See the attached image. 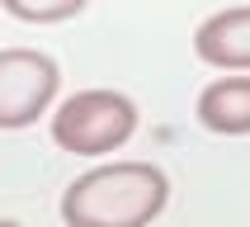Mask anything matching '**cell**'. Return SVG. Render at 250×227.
Returning <instances> with one entry per match:
<instances>
[{"instance_id":"1","label":"cell","mask_w":250,"mask_h":227,"mask_svg":"<svg viewBox=\"0 0 250 227\" xmlns=\"http://www.w3.org/2000/svg\"><path fill=\"white\" fill-rule=\"evenodd\" d=\"M170 199L166 170L151 161H113L76 175L62 194L66 227H151Z\"/></svg>"},{"instance_id":"2","label":"cell","mask_w":250,"mask_h":227,"mask_svg":"<svg viewBox=\"0 0 250 227\" xmlns=\"http://www.w3.org/2000/svg\"><path fill=\"white\" fill-rule=\"evenodd\" d=\"M137 133V104L118 90H81L52 114V142L76 156L118 152Z\"/></svg>"},{"instance_id":"3","label":"cell","mask_w":250,"mask_h":227,"mask_svg":"<svg viewBox=\"0 0 250 227\" xmlns=\"http://www.w3.org/2000/svg\"><path fill=\"white\" fill-rule=\"evenodd\" d=\"M62 71L47 52L33 47H5L0 52V133L38 123V114L52 109Z\"/></svg>"},{"instance_id":"4","label":"cell","mask_w":250,"mask_h":227,"mask_svg":"<svg viewBox=\"0 0 250 227\" xmlns=\"http://www.w3.org/2000/svg\"><path fill=\"white\" fill-rule=\"evenodd\" d=\"M194 52L217 71H250V5L208 14L194 33Z\"/></svg>"},{"instance_id":"5","label":"cell","mask_w":250,"mask_h":227,"mask_svg":"<svg viewBox=\"0 0 250 227\" xmlns=\"http://www.w3.org/2000/svg\"><path fill=\"white\" fill-rule=\"evenodd\" d=\"M198 123L217 137H246L250 133V76H222V81L203 85Z\"/></svg>"},{"instance_id":"6","label":"cell","mask_w":250,"mask_h":227,"mask_svg":"<svg viewBox=\"0 0 250 227\" xmlns=\"http://www.w3.org/2000/svg\"><path fill=\"white\" fill-rule=\"evenodd\" d=\"M90 0H0V10L24 19V24H62V19H76Z\"/></svg>"},{"instance_id":"7","label":"cell","mask_w":250,"mask_h":227,"mask_svg":"<svg viewBox=\"0 0 250 227\" xmlns=\"http://www.w3.org/2000/svg\"><path fill=\"white\" fill-rule=\"evenodd\" d=\"M0 227H19V223H14V218H0Z\"/></svg>"}]
</instances>
